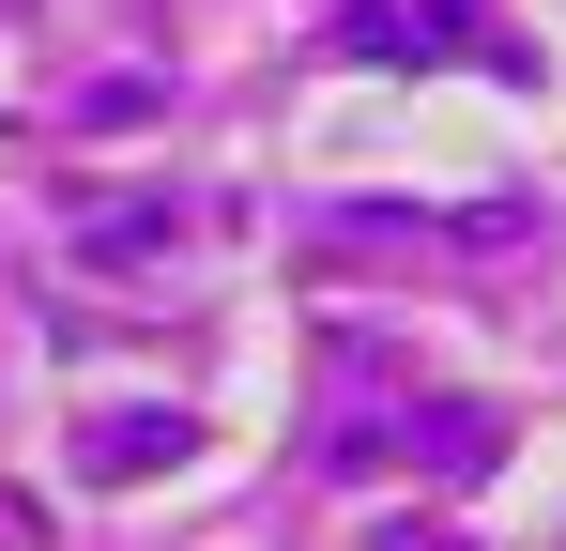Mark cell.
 <instances>
[{"instance_id":"cell-1","label":"cell","mask_w":566,"mask_h":551,"mask_svg":"<svg viewBox=\"0 0 566 551\" xmlns=\"http://www.w3.org/2000/svg\"><path fill=\"white\" fill-rule=\"evenodd\" d=\"M337 46H368V62H444L474 31H460V0H368V15H337Z\"/></svg>"},{"instance_id":"cell-2","label":"cell","mask_w":566,"mask_h":551,"mask_svg":"<svg viewBox=\"0 0 566 551\" xmlns=\"http://www.w3.org/2000/svg\"><path fill=\"white\" fill-rule=\"evenodd\" d=\"M154 459H185V414H138V429H93V475H154Z\"/></svg>"}]
</instances>
